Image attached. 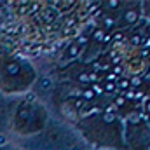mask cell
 Returning <instances> with one entry per match:
<instances>
[{
  "label": "cell",
  "mask_w": 150,
  "mask_h": 150,
  "mask_svg": "<svg viewBox=\"0 0 150 150\" xmlns=\"http://www.w3.org/2000/svg\"><path fill=\"white\" fill-rule=\"evenodd\" d=\"M140 21V11L134 7H126L120 16L117 18V25L119 26H133Z\"/></svg>",
  "instance_id": "obj_1"
},
{
  "label": "cell",
  "mask_w": 150,
  "mask_h": 150,
  "mask_svg": "<svg viewBox=\"0 0 150 150\" xmlns=\"http://www.w3.org/2000/svg\"><path fill=\"white\" fill-rule=\"evenodd\" d=\"M117 25V16L112 14V12H101V16H100V30H103V32H108V30H112L113 26Z\"/></svg>",
  "instance_id": "obj_2"
},
{
  "label": "cell",
  "mask_w": 150,
  "mask_h": 150,
  "mask_svg": "<svg viewBox=\"0 0 150 150\" xmlns=\"http://www.w3.org/2000/svg\"><path fill=\"white\" fill-rule=\"evenodd\" d=\"M120 5H122V2H119V0L103 2V11H105V12H112V14H113V11H119V9H120Z\"/></svg>",
  "instance_id": "obj_3"
},
{
  "label": "cell",
  "mask_w": 150,
  "mask_h": 150,
  "mask_svg": "<svg viewBox=\"0 0 150 150\" xmlns=\"http://www.w3.org/2000/svg\"><path fill=\"white\" fill-rule=\"evenodd\" d=\"M103 93H108V94H117L119 91H117L115 82H105V84H103Z\"/></svg>",
  "instance_id": "obj_4"
},
{
  "label": "cell",
  "mask_w": 150,
  "mask_h": 150,
  "mask_svg": "<svg viewBox=\"0 0 150 150\" xmlns=\"http://www.w3.org/2000/svg\"><path fill=\"white\" fill-rule=\"evenodd\" d=\"M80 96H82V100H84V101H91V100H94V98H96V96H94V93H93L91 89H87V87H86V89H82Z\"/></svg>",
  "instance_id": "obj_5"
},
{
  "label": "cell",
  "mask_w": 150,
  "mask_h": 150,
  "mask_svg": "<svg viewBox=\"0 0 150 150\" xmlns=\"http://www.w3.org/2000/svg\"><path fill=\"white\" fill-rule=\"evenodd\" d=\"M93 93H94V96H100V94H103V86L100 84V82H94V84H91V87H89Z\"/></svg>",
  "instance_id": "obj_6"
},
{
  "label": "cell",
  "mask_w": 150,
  "mask_h": 150,
  "mask_svg": "<svg viewBox=\"0 0 150 150\" xmlns=\"http://www.w3.org/2000/svg\"><path fill=\"white\" fill-rule=\"evenodd\" d=\"M84 105H86V103H84V100H77V101H75V108H82Z\"/></svg>",
  "instance_id": "obj_7"
},
{
  "label": "cell",
  "mask_w": 150,
  "mask_h": 150,
  "mask_svg": "<svg viewBox=\"0 0 150 150\" xmlns=\"http://www.w3.org/2000/svg\"><path fill=\"white\" fill-rule=\"evenodd\" d=\"M0 143H5V138L4 136H0Z\"/></svg>",
  "instance_id": "obj_8"
}]
</instances>
